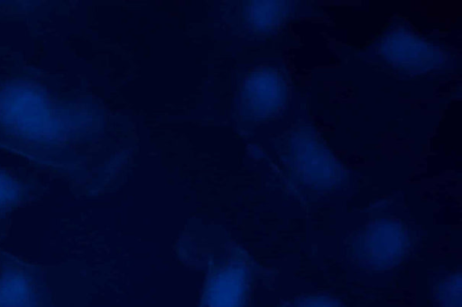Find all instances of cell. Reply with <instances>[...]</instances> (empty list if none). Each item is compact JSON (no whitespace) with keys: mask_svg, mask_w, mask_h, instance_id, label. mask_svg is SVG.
I'll list each match as a JSON object with an SVG mask.
<instances>
[{"mask_svg":"<svg viewBox=\"0 0 462 307\" xmlns=\"http://www.w3.org/2000/svg\"><path fill=\"white\" fill-rule=\"evenodd\" d=\"M354 58L398 80L436 79L454 73L457 68L450 48L401 17L392 19Z\"/></svg>","mask_w":462,"mask_h":307,"instance_id":"1","label":"cell"},{"mask_svg":"<svg viewBox=\"0 0 462 307\" xmlns=\"http://www.w3.org/2000/svg\"><path fill=\"white\" fill-rule=\"evenodd\" d=\"M39 268L0 249V307H40Z\"/></svg>","mask_w":462,"mask_h":307,"instance_id":"2","label":"cell"},{"mask_svg":"<svg viewBox=\"0 0 462 307\" xmlns=\"http://www.w3.org/2000/svg\"><path fill=\"white\" fill-rule=\"evenodd\" d=\"M24 197L19 184L10 175L0 171V239L6 232L10 214Z\"/></svg>","mask_w":462,"mask_h":307,"instance_id":"3","label":"cell"}]
</instances>
